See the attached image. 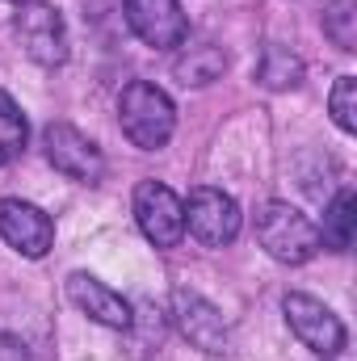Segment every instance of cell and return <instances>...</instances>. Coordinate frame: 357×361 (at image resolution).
<instances>
[{"mask_svg": "<svg viewBox=\"0 0 357 361\" xmlns=\"http://www.w3.org/2000/svg\"><path fill=\"white\" fill-rule=\"evenodd\" d=\"M118 122L126 130V139L143 152H156L173 139L177 126V109L169 101V92L147 85V80H131L118 97Z\"/></svg>", "mask_w": 357, "mask_h": 361, "instance_id": "6da1fadb", "label": "cell"}, {"mask_svg": "<svg viewBox=\"0 0 357 361\" xmlns=\"http://www.w3.org/2000/svg\"><path fill=\"white\" fill-rule=\"evenodd\" d=\"M257 240L273 261L282 265H307L320 252V227L294 210L290 202H265L257 214Z\"/></svg>", "mask_w": 357, "mask_h": 361, "instance_id": "7a4b0ae2", "label": "cell"}, {"mask_svg": "<svg viewBox=\"0 0 357 361\" xmlns=\"http://www.w3.org/2000/svg\"><path fill=\"white\" fill-rule=\"evenodd\" d=\"M13 30H17L21 51H25L34 63L59 68V63L68 59V25H63V17H59L55 4H47V0H25V4L17 8Z\"/></svg>", "mask_w": 357, "mask_h": 361, "instance_id": "3957f363", "label": "cell"}, {"mask_svg": "<svg viewBox=\"0 0 357 361\" xmlns=\"http://www.w3.org/2000/svg\"><path fill=\"white\" fill-rule=\"evenodd\" d=\"M181 206H185V231H189L198 244L223 248V244H231V240L240 235V206H236L231 193L202 185V189H193L189 202H181Z\"/></svg>", "mask_w": 357, "mask_h": 361, "instance_id": "277c9868", "label": "cell"}, {"mask_svg": "<svg viewBox=\"0 0 357 361\" xmlns=\"http://www.w3.org/2000/svg\"><path fill=\"white\" fill-rule=\"evenodd\" d=\"M135 223L156 248H177L185 240V206L160 180H139L135 185Z\"/></svg>", "mask_w": 357, "mask_h": 361, "instance_id": "5b68a950", "label": "cell"}, {"mask_svg": "<svg viewBox=\"0 0 357 361\" xmlns=\"http://www.w3.org/2000/svg\"><path fill=\"white\" fill-rule=\"evenodd\" d=\"M282 311H286V324L290 332L315 353V357H337L345 349V324L311 294H286L282 298Z\"/></svg>", "mask_w": 357, "mask_h": 361, "instance_id": "8992f818", "label": "cell"}, {"mask_svg": "<svg viewBox=\"0 0 357 361\" xmlns=\"http://www.w3.org/2000/svg\"><path fill=\"white\" fill-rule=\"evenodd\" d=\"M42 143H47V160L55 164V173H63L68 180H80V185H97L101 180V173H105L101 147L89 135H80L76 126L55 122V126H47Z\"/></svg>", "mask_w": 357, "mask_h": 361, "instance_id": "52a82bcc", "label": "cell"}, {"mask_svg": "<svg viewBox=\"0 0 357 361\" xmlns=\"http://www.w3.org/2000/svg\"><path fill=\"white\" fill-rule=\"evenodd\" d=\"M0 235L8 248H17L21 257L38 261L51 252L55 244V223L47 210H38L34 202H21V197H8L0 202Z\"/></svg>", "mask_w": 357, "mask_h": 361, "instance_id": "ba28073f", "label": "cell"}, {"mask_svg": "<svg viewBox=\"0 0 357 361\" xmlns=\"http://www.w3.org/2000/svg\"><path fill=\"white\" fill-rule=\"evenodd\" d=\"M126 25L139 42H147L156 51H173L189 34L181 0H126Z\"/></svg>", "mask_w": 357, "mask_h": 361, "instance_id": "9c48e42d", "label": "cell"}, {"mask_svg": "<svg viewBox=\"0 0 357 361\" xmlns=\"http://www.w3.org/2000/svg\"><path fill=\"white\" fill-rule=\"evenodd\" d=\"M173 324L177 332L202 353H227V324L219 315L214 302H206L193 290H177L173 294Z\"/></svg>", "mask_w": 357, "mask_h": 361, "instance_id": "30bf717a", "label": "cell"}, {"mask_svg": "<svg viewBox=\"0 0 357 361\" xmlns=\"http://www.w3.org/2000/svg\"><path fill=\"white\" fill-rule=\"evenodd\" d=\"M68 298H72L76 311H85L89 319L105 324V328H131V302L92 273H72L68 277Z\"/></svg>", "mask_w": 357, "mask_h": 361, "instance_id": "8fae6325", "label": "cell"}, {"mask_svg": "<svg viewBox=\"0 0 357 361\" xmlns=\"http://www.w3.org/2000/svg\"><path fill=\"white\" fill-rule=\"evenodd\" d=\"M223 68H227V55H223L219 47H210V42H193V47H185L181 59H177L181 85H193V89L214 85V80L223 76Z\"/></svg>", "mask_w": 357, "mask_h": 361, "instance_id": "7c38bea8", "label": "cell"}, {"mask_svg": "<svg viewBox=\"0 0 357 361\" xmlns=\"http://www.w3.org/2000/svg\"><path fill=\"white\" fill-rule=\"evenodd\" d=\"M357 202H353V189H341L328 210H324V227H320V244L332 248V252H349L353 244V223H357Z\"/></svg>", "mask_w": 357, "mask_h": 361, "instance_id": "4fadbf2b", "label": "cell"}, {"mask_svg": "<svg viewBox=\"0 0 357 361\" xmlns=\"http://www.w3.org/2000/svg\"><path fill=\"white\" fill-rule=\"evenodd\" d=\"M257 80H261L265 89H273V92L298 89V85H303V59L290 55L286 47L269 42L265 51H261V63H257Z\"/></svg>", "mask_w": 357, "mask_h": 361, "instance_id": "5bb4252c", "label": "cell"}, {"mask_svg": "<svg viewBox=\"0 0 357 361\" xmlns=\"http://www.w3.org/2000/svg\"><path fill=\"white\" fill-rule=\"evenodd\" d=\"M25 139H30V126H25V114L17 109V101L0 89V169L13 164L21 152H25Z\"/></svg>", "mask_w": 357, "mask_h": 361, "instance_id": "9a60e30c", "label": "cell"}, {"mask_svg": "<svg viewBox=\"0 0 357 361\" xmlns=\"http://www.w3.org/2000/svg\"><path fill=\"white\" fill-rule=\"evenodd\" d=\"M324 34L332 38V47L357 51V0H328V8H324Z\"/></svg>", "mask_w": 357, "mask_h": 361, "instance_id": "2e32d148", "label": "cell"}, {"mask_svg": "<svg viewBox=\"0 0 357 361\" xmlns=\"http://www.w3.org/2000/svg\"><path fill=\"white\" fill-rule=\"evenodd\" d=\"M328 109H332V122H337L345 135H353L357 130V80L353 76H341V80L332 85Z\"/></svg>", "mask_w": 357, "mask_h": 361, "instance_id": "e0dca14e", "label": "cell"}, {"mask_svg": "<svg viewBox=\"0 0 357 361\" xmlns=\"http://www.w3.org/2000/svg\"><path fill=\"white\" fill-rule=\"evenodd\" d=\"M13 4H25V0H13Z\"/></svg>", "mask_w": 357, "mask_h": 361, "instance_id": "ac0fdd59", "label": "cell"}]
</instances>
